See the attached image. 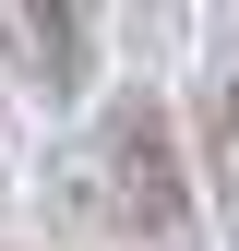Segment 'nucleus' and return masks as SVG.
Segmentation results:
<instances>
[{"label": "nucleus", "instance_id": "obj_3", "mask_svg": "<svg viewBox=\"0 0 239 251\" xmlns=\"http://www.w3.org/2000/svg\"><path fill=\"white\" fill-rule=\"evenodd\" d=\"M203 192H215V215L239 227V84L203 108Z\"/></svg>", "mask_w": 239, "mask_h": 251}, {"label": "nucleus", "instance_id": "obj_1", "mask_svg": "<svg viewBox=\"0 0 239 251\" xmlns=\"http://www.w3.org/2000/svg\"><path fill=\"white\" fill-rule=\"evenodd\" d=\"M84 203L108 215L120 251H191V192H179V144L156 96H120L84 144Z\"/></svg>", "mask_w": 239, "mask_h": 251}, {"label": "nucleus", "instance_id": "obj_2", "mask_svg": "<svg viewBox=\"0 0 239 251\" xmlns=\"http://www.w3.org/2000/svg\"><path fill=\"white\" fill-rule=\"evenodd\" d=\"M0 60H12L24 96L72 108L84 72H96V36H84V0H0Z\"/></svg>", "mask_w": 239, "mask_h": 251}]
</instances>
